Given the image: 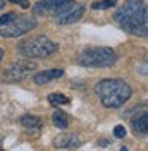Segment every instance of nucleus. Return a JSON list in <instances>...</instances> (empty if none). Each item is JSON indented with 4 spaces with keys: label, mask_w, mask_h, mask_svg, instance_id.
I'll return each instance as SVG.
<instances>
[{
    "label": "nucleus",
    "mask_w": 148,
    "mask_h": 151,
    "mask_svg": "<svg viewBox=\"0 0 148 151\" xmlns=\"http://www.w3.org/2000/svg\"><path fill=\"white\" fill-rule=\"evenodd\" d=\"M95 89L105 108H119L133 94L131 86L122 79H103Z\"/></svg>",
    "instance_id": "f257e3e1"
},
{
    "label": "nucleus",
    "mask_w": 148,
    "mask_h": 151,
    "mask_svg": "<svg viewBox=\"0 0 148 151\" xmlns=\"http://www.w3.org/2000/svg\"><path fill=\"white\" fill-rule=\"evenodd\" d=\"M115 21L128 33H134L139 26L148 22V5L143 0H126L115 10Z\"/></svg>",
    "instance_id": "f03ea898"
},
{
    "label": "nucleus",
    "mask_w": 148,
    "mask_h": 151,
    "mask_svg": "<svg viewBox=\"0 0 148 151\" xmlns=\"http://www.w3.org/2000/svg\"><path fill=\"white\" fill-rule=\"evenodd\" d=\"M57 43H54L50 38L46 36H36L24 40L22 43H19L17 52L26 58H45L57 52Z\"/></svg>",
    "instance_id": "7ed1b4c3"
},
{
    "label": "nucleus",
    "mask_w": 148,
    "mask_h": 151,
    "mask_svg": "<svg viewBox=\"0 0 148 151\" xmlns=\"http://www.w3.org/2000/svg\"><path fill=\"white\" fill-rule=\"evenodd\" d=\"M117 62V53L112 48H86L78 55V64L84 67H110Z\"/></svg>",
    "instance_id": "20e7f679"
},
{
    "label": "nucleus",
    "mask_w": 148,
    "mask_h": 151,
    "mask_svg": "<svg viewBox=\"0 0 148 151\" xmlns=\"http://www.w3.org/2000/svg\"><path fill=\"white\" fill-rule=\"evenodd\" d=\"M36 26V21L35 17H29V16H21L16 14V17L12 19L10 22L0 26V36L4 38H16L21 35H26L28 31Z\"/></svg>",
    "instance_id": "39448f33"
},
{
    "label": "nucleus",
    "mask_w": 148,
    "mask_h": 151,
    "mask_svg": "<svg viewBox=\"0 0 148 151\" xmlns=\"http://www.w3.org/2000/svg\"><path fill=\"white\" fill-rule=\"evenodd\" d=\"M36 69L35 62H14L4 72V83H19Z\"/></svg>",
    "instance_id": "423d86ee"
},
{
    "label": "nucleus",
    "mask_w": 148,
    "mask_h": 151,
    "mask_svg": "<svg viewBox=\"0 0 148 151\" xmlns=\"http://www.w3.org/2000/svg\"><path fill=\"white\" fill-rule=\"evenodd\" d=\"M74 0H40L33 7L35 16H55Z\"/></svg>",
    "instance_id": "0eeeda50"
},
{
    "label": "nucleus",
    "mask_w": 148,
    "mask_h": 151,
    "mask_svg": "<svg viewBox=\"0 0 148 151\" xmlns=\"http://www.w3.org/2000/svg\"><path fill=\"white\" fill-rule=\"evenodd\" d=\"M83 14H84L83 5H79L76 2H71L59 14H55L54 19H55L57 24H73V22H76V21H79V19L83 17Z\"/></svg>",
    "instance_id": "6e6552de"
},
{
    "label": "nucleus",
    "mask_w": 148,
    "mask_h": 151,
    "mask_svg": "<svg viewBox=\"0 0 148 151\" xmlns=\"http://www.w3.org/2000/svg\"><path fill=\"white\" fill-rule=\"evenodd\" d=\"M131 129L138 136L148 134V112H139L131 119Z\"/></svg>",
    "instance_id": "1a4fd4ad"
},
{
    "label": "nucleus",
    "mask_w": 148,
    "mask_h": 151,
    "mask_svg": "<svg viewBox=\"0 0 148 151\" xmlns=\"http://www.w3.org/2000/svg\"><path fill=\"white\" fill-rule=\"evenodd\" d=\"M64 76V70L62 69H50V70H43V72H38L35 76V83L36 84H48V83H52V81H55L59 77H62Z\"/></svg>",
    "instance_id": "9d476101"
},
{
    "label": "nucleus",
    "mask_w": 148,
    "mask_h": 151,
    "mask_svg": "<svg viewBox=\"0 0 148 151\" xmlns=\"http://www.w3.org/2000/svg\"><path fill=\"white\" fill-rule=\"evenodd\" d=\"M54 146L55 148H76L79 146V137L74 134H60L54 139Z\"/></svg>",
    "instance_id": "9b49d317"
},
{
    "label": "nucleus",
    "mask_w": 148,
    "mask_h": 151,
    "mask_svg": "<svg viewBox=\"0 0 148 151\" xmlns=\"http://www.w3.org/2000/svg\"><path fill=\"white\" fill-rule=\"evenodd\" d=\"M52 120H54V125H55L57 129H62V131L67 129V125H69V117L62 110H55L54 115H52Z\"/></svg>",
    "instance_id": "f8f14e48"
},
{
    "label": "nucleus",
    "mask_w": 148,
    "mask_h": 151,
    "mask_svg": "<svg viewBox=\"0 0 148 151\" xmlns=\"http://www.w3.org/2000/svg\"><path fill=\"white\" fill-rule=\"evenodd\" d=\"M21 124L28 131H36V129H40V125H41V120L38 119L36 115H24L21 119Z\"/></svg>",
    "instance_id": "ddd939ff"
},
{
    "label": "nucleus",
    "mask_w": 148,
    "mask_h": 151,
    "mask_svg": "<svg viewBox=\"0 0 148 151\" xmlns=\"http://www.w3.org/2000/svg\"><path fill=\"white\" fill-rule=\"evenodd\" d=\"M48 103L54 105V106H60V105L69 103V98L65 94H60V93H52V94H48Z\"/></svg>",
    "instance_id": "4468645a"
},
{
    "label": "nucleus",
    "mask_w": 148,
    "mask_h": 151,
    "mask_svg": "<svg viewBox=\"0 0 148 151\" xmlns=\"http://www.w3.org/2000/svg\"><path fill=\"white\" fill-rule=\"evenodd\" d=\"M115 4H117V0H100V2H93L91 9L105 10V9H110V7H115Z\"/></svg>",
    "instance_id": "2eb2a0df"
},
{
    "label": "nucleus",
    "mask_w": 148,
    "mask_h": 151,
    "mask_svg": "<svg viewBox=\"0 0 148 151\" xmlns=\"http://www.w3.org/2000/svg\"><path fill=\"white\" fill-rule=\"evenodd\" d=\"M133 35H134V36H148V22H145L143 26H139Z\"/></svg>",
    "instance_id": "dca6fc26"
},
{
    "label": "nucleus",
    "mask_w": 148,
    "mask_h": 151,
    "mask_svg": "<svg viewBox=\"0 0 148 151\" xmlns=\"http://www.w3.org/2000/svg\"><path fill=\"white\" fill-rule=\"evenodd\" d=\"M114 136H115L117 139L126 137V129H124L122 125H115V127H114Z\"/></svg>",
    "instance_id": "f3484780"
},
{
    "label": "nucleus",
    "mask_w": 148,
    "mask_h": 151,
    "mask_svg": "<svg viewBox=\"0 0 148 151\" xmlns=\"http://www.w3.org/2000/svg\"><path fill=\"white\" fill-rule=\"evenodd\" d=\"M10 2L19 4V5H21V7H24V9H28V7H29V2H28V0H10Z\"/></svg>",
    "instance_id": "a211bd4d"
},
{
    "label": "nucleus",
    "mask_w": 148,
    "mask_h": 151,
    "mask_svg": "<svg viewBox=\"0 0 148 151\" xmlns=\"http://www.w3.org/2000/svg\"><path fill=\"white\" fill-rule=\"evenodd\" d=\"M138 70H139V72H141V74L148 76V62H145L143 65H139V67H138Z\"/></svg>",
    "instance_id": "6ab92c4d"
},
{
    "label": "nucleus",
    "mask_w": 148,
    "mask_h": 151,
    "mask_svg": "<svg viewBox=\"0 0 148 151\" xmlns=\"http://www.w3.org/2000/svg\"><path fill=\"white\" fill-rule=\"evenodd\" d=\"M98 146H102V148H105V146H109V142L105 141V139H102V141H98Z\"/></svg>",
    "instance_id": "aec40b11"
},
{
    "label": "nucleus",
    "mask_w": 148,
    "mask_h": 151,
    "mask_svg": "<svg viewBox=\"0 0 148 151\" xmlns=\"http://www.w3.org/2000/svg\"><path fill=\"white\" fill-rule=\"evenodd\" d=\"M5 5V0H0V10H2V7Z\"/></svg>",
    "instance_id": "412c9836"
},
{
    "label": "nucleus",
    "mask_w": 148,
    "mask_h": 151,
    "mask_svg": "<svg viewBox=\"0 0 148 151\" xmlns=\"http://www.w3.org/2000/svg\"><path fill=\"white\" fill-rule=\"evenodd\" d=\"M2 58H4V50L0 48V62H2Z\"/></svg>",
    "instance_id": "4be33fe9"
},
{
    "label": "nucleus",
    "mask_w": 148,
    "mask_h": 151,
    "mask_svg": "<svg viewBox=\"0 0 148 151\" xmlns=\"http://www.w3.org/2000/svg\"><path fill=\"white\" fill-rule=\"evenodd\" d=\"M120 151H128V150H126V148H122V150H120Z\"/></svg>",
    "instance_id": "5701e85b"
}]
</instances>
